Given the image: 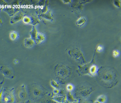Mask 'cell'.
<instances>
[{"mask_svg":"<svg viewBox=\"0 0 121 103\" xmlns=\"http://www.w3.org/2000/svg\"><path fill=\"white\" fill-rule=\"evenodd\" d=\"M98 81L100 84L106 88H111L117 85L119 77L117 72L113 68H101L97 73Z\"/></svg>","mask_w":121,"mask_h":103,"instance_id":"cell-1","label":"cell"},{"mask_svg":"<svg viewBox=\"0 0 121 103\" xmlns=\"http://www.w3.org/2000/svg\"><path fill=\"white\" fill-rule=\"evenodd\" d=\"M94 90V89L90 86H81L76 90L75 95L78 99L81 100H86L92 94Z\"/></svg>","mask_w":121,"mask_h":103,"instance_id":"cell-2","label":"cell"},{"mask_svg":"<svg viewBox=\"0 0 121 103\" xmlns=\"http://www.w3.org/2000/svg\"><path fill=\"white\" fill-rule=\"evenodd\" d=\"M15 96L14 89L4 90L0 101H2L3 103H15Z\"/></svg>","mask_w":121,"mask_h":103,"instance_id":"cell-3","label":"cell"},{"mask_svg":"<svg viewBox=\"0 0 121 103\" xmlns=\"http://www.w3.org/2000/svg\"><path fill=\"white\" fill-rule=\"evenodd\" d=\"M15 95L19 103H25L27 96V92L25 85H22L18 87L16 91Z\"/></svg>","mask_w":121,"mask_h":103,"instance_id":"cell-4","label":"cell"},{"mask_svg":"<svg viewBox=\"0 0 121 103\" xmlns=\"http://www.w3.org/2000/svg\"><path fill=\"white\" fill-rule=\"evenodd\" d=\"M32 96L35 98H38L43 94V90L41 87L38 86H32L30 88Z\"/></svg>","mask_w":121,"mask_h":103,"instance_id":"cell-5","label":"cell"},{"mask_svg":"<svg viewBox=\"0 0 121 103\" xmlns=\"http://www.w3.org/2000/svg\"><path fill=\"white\" fill-rule=\"evenodd\" d=\"M52 98L53 100L57 103H68L67 101L66 95H56Z\"/></svg>","mask_w":121,"mask_h":103,"instance_id":"cell-6","label":"cell"},{"mask_svg":"<svg viewBox=\"0 0 121 103\" xmlns=\"http://www.w3.org/2000/svg\"><path fill=\"white\" fill-rule=\"evenodd\" d=\"M24 17V14L23 13L20 12H18L17 13L15 14V15L12 18L11 23V24L16 23L22 20V19H23Z\"/></svg>","mask_w":121,"mask_h":103,"instance_id":"cell-7","label":"cell"},{"mask_svg":"<svg viewBox=\"0 0 121 103\" xmlns=\"http://www.w3.org/2000/svg\"><path fill=\"white\" fill-rule=\"evenodd\" d=\"M35 41L31 38H26L24 41V44L25 47L30 48L32 47L35 45Z\"/></svg>","mask_w":121,"mask_h":103,"instance_id":"cell-8","label":"cell"},{"mask_svg":"<svg viewBox=\"0 0 121 103\" xmlns=\"http://www.w3.org/2000/svg\"><path fill=\"white\" fill-rule=\"evenodd\" d=\"M98 72L97 67L95 65H91L89 70L90 75L92 76H96Z\"/></svg>","mask_w":121,"mask_h":103,"instance_id":"cell-9","label":"cell"},{"mask_svg":"<svg viewBox=\"0 0 121 103\" xmlns=\"http://www.w3.org/2000/svg\"><path fill=\"white\" fill-rule=\"evenodd\" d=\"M45 39V36L43 34L41 33H38V35L35 41V43L36 44H40L43 42Z\"/></svg>","mask_w":121,"mask_h":103,"instance_id":"cell-10","label":"cell"},{"mask_svg":"<svg viewBox=\"0 0 121 103\" xmlns=\"http://www.w3.org/2000/svg\"><path fill=\"white\" fill-rule=\"evenodd\" d=\"M67 101L68 103H73V102L77 101L75 99L73 96L71 94L70 92H68L67 94L66 95Z\"/></svg>","mask_w":121,"mask_h":103,"instance_id":"cell-11","label":"cell"},{"mask_svg":"<svg viewBox=\"0 0 121 103\" xmlns=\"http://www.w3.org/2000/svg\"><path fill=\"white\" fill-rule=\"evenodd\" d=\"M38 33L37 30L36 29L35 26H33L32 30L30 32V35H31V38L33 39L35 41L38 35Z\"/></svg>","mask_w":121,"mask_h":103,"instance_id":"cell-12","label":"cell"},{"mask_svg":"<svg viewBox=\"0 0 121 103\" xmlns=\"http://www.w3.org/2000/svg\"><path fill=\"white\" fill-rule=\"evenodd\" d=\"M86 22V20L85 18L82 17L79 18L76 22V24L78 26H83Z\"/></svg>","mask_w":121,"mask_h":103,"instance_id":"cell-13","label":"cell"},{"mask_svg":"<svg viewBox=\"0 0 121 103\" xmlns=\"http://www.w3.org/2000/svg\"><path fill=\"white\" fill-rule=\"evenodd\" d=\"M97 100L101 103H105L107 100V98L105 95H101L98 97Z\"/></svg>","mask_w":121,"mask_h":103,"instance_id":"cell-14","label":"cell"},{"mask_svg":"<svg viewBox=\"0 0 121 103\" xmlns=\"http://www.w3.org/2000/svg\"><path fill=\"white\" fill-rule=\"evenodd\" d=\"M40 103H57L53 100L52 98H47L41 101Z\"/></svg>","mask_w":121,"mask_h":103,"instance_id":"cell-15","label":"cell"},{"mask_svg":"<svg viewBox=\"0 0 121 103\" xmlns=\"http://www.w3.org/2000/svg\"><path fill=\"white\" fill-rule=\"evenodd\" d=\"M17 33L15 31H11L9 33V37L12 40H16L17 38Z\"/></svg>","mask_w":121,"mask_h":103,"instance_id":"cell-16","label":"cell"},{"mask_svg":"<svg viewBox=\"0 0 121 103\" xmlns=\"http://www.w3.org/2000/svg\"><path fill=\"white\" fill-rule=\"evenodd\" d=\"M23 22L25 24H30L31 22V17L28 16L24 17V18L22 19Z\"/></svg>","mask_w":121,"mask_h":103,"instance_id":"cell-17","label":"cell"},{"mask_svg":"<svg viewBox=\"0 0 121 103\" xmlns=\"http://www.w3.org/2000/svg\"><path fill=\"white\" fill-rule=\"evenodd\" d=\"M51 85L55 88V89H57L59 87V84L58 83L54 80H52L51 82Z\"/></svg>","mask_w":121,"mask_h":103,"instance_id":"cell-18","label":"cell"},{"mask_svg":"<svg viewBox=\"0 0 121 103\" xmlns=\"http://www.w3.org/2000/svg\"><path fill=\"white\" fill-rule=\"evenodd\" d=\"M66 90L68 92H71L74 89V86L72 84H69L67 85L66 87Z\"/></svg>","mask_w":121,"mask_h":103,"instance_id":"cell-19","label":"cell"},{"mask_svg":"<svg viewBox=\"0 0 121 103\" xmlns=\"http://www.w3.org/2000/svg\"><path fill=\"white\" fill-rule=\"evenodd\" d=\"M113 3L114 5L118 7V8H121V1L119 0H115L113 1Z\"/></svg>","mask_w":121,"mask_h":103,"instance_id":"cell-20","label":"cell"},{"mask_svg":"<svg viewBox=\"0 0 121 103\" xmlns=\"http://www.w3.org/2000/svg\"><path fill=\"white\" fill-rule=\"evenodd\" d=\"M112 54L113 56L114 57L117 58L119 56L120 54V52L119 51H118V50H113L112 52Z\"/></svg>","mask_w":121,"mask_h":103,"instance_id":"cell-21","label":"cell"},{"mask_svg":"<svg viewBox=\"0 0 121 103\" xmlns=\"http://www.w3.org/2000/svg\"><path fill=\"white\" fill-rule=\"evenodd\" d=\"M97 51L99 52L102 51L103 50V47L102 45H99L98 46L97 48Z\"/></svg>","mask_w":121,"mask_h":103,"instance_id":"cell-22","label":"cell"},{"mask_svg":"<svg viewBox=\"0 0 121 103\" xmlns=\"http://www.w3.org/2000/svg\"><path fill=\"white\" fill-rule=\"evenodd\" d=\"M53 93L55 95H58L60 93V91L59 90L57 89H55L53 90Z\"/></svg>","mask_w":121,"mask_h":103,"instance_id":"cell-23","label":"cell"},{"mask_svg":"<svg viewBox=\"0 0 121 103\" xmlns=\"http://www.w3.org/2000/svg\"><path fill=\"white\" fill-rule=\"evenodd\" d=\"M82 103H92L91 101H90L88 100H84L83 101V102Z\"/></svg>","mask_w":121,"mask_h":103,"instance_id":"cell-24","label":"cell"},{"mask_svg":"<svg viewBox=\"0 0 121 103\" xmlns=\"http://www.w3.org/2000/svg\"><path fill=\"white\" fill-rule=\"evenodd\" d=\"M26 103H34V102H33V101H31V100H28L27 101Z\"/></svg>","mask_w":121,"mask_h":103,"instance_id":"cell-25","label":"cell"},{"mask_svg":"<svg viewBox=\"0 0 121 103\" xmlns=\"http://www.w3.org/2000/svg\"><path fill=\"white\" fill-rule=\"evenodd\" d=\"M18 62H19V61H18V60H14V63H16V64H17V63H18Z\"/></svg>","mask_w":121,"mask_h":103,"instance_id":"cell-26","label":"cell"},{"mask_svg":"<svg viewBox=\"0 0 121 103\" xmlns=\"http://www.w3.org/2000/svg\"><path fill=\"white\" fill-rule=\"evenodd\" d=\"M93 103H100V102H99V101H98L96 100Z\"/></svg>","mask_w":121,"mask_h":103,"instance_id":"cell-27","label":"cell"},{"mask_svg":"<svg viewBox=\"0 0 121 103\" xmlns=\"http://www.w3.org/2000/svg\"><path fill=\"white\" fill-rule=\"evenodd\" d=\"M79 103L78 101H75V102H73V103Z\"/></svg>","mask_w":121,"mask_h":103,"instance_id":"cell-28","label":"cell"},{"mask_svg":"<svg viewBox=\"0 0 121 103\" xmlns=\"http://www.w3.org/2000/svg\"></svg>","mask_w":121,"mask_h":103,"instance_id":"cell-29","label":"cell"}]
</instances>
